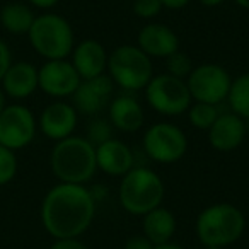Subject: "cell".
<instances>
[{"label":"cell","mask_w":249,"mask_h":249,"mask_svg":"<svg viewBox=\"0 0 249 249\" xmlns=\"http://www.w3.org/2000/svg\"><path fill=\"white\" fill-rule=\"evenodd\" d=\"M114 92V82L109 75L103 73L89 80H82L72 94V106L77 113L82 114H96L107 106L111 96Z\"/></svg>","instance_id":"12"},{"label":"cell","mask_w":249,"mask_h":249,"mask_svg":"<svg viewBox=\"0 0 249 249\" xmlns=\"http://www.w3.org/2000/svg\"><path fill=\"white\" fill-rule=\"evenodd\" d=\"M18 174V157L16 152L0 145V186L9 184Z\"/></svg>","instance_id":"24"},{"label":"cell","mask_w":249,"mask_h":249,"mask_svg":"<svg viewBox=\"0 0 249 249\" xmlns=\"http://www.w3.org/2000/svg\"><path fill=\"white\" fill-rule=\"evenodd\" d=\"M124 249H154V244L145 235H133L124 242Z\"/></svg>","instance_id":"30"},{"label":"cell","mask_w":249,"mask_h":249,"mask_svg":"<svg viewBox=\"0 0 249 249\" xmlns=\"http://www.w3.org/2000/svg\"><path fill=\"white\" fill-rule=\"evenodd\" d=\"M52 171L60 183L84 184L97 171L96 147L84 137H67L58 140L50 157Z\"/></svg>","instance_id":"2"},{"label":"cell","mask_w":249,"mask_h":249,"mask_svg":"<svg viewBox=\"0 0 249 249\" xmlns=\"http://www.w3.org/2000/svg\"><path fill=\"white\" fill-rule=\"evenodd\" d=\"M218 118V109L215 104L195 103L188 107V120L198 130H208Z\"/></svg>","instance_id":"23"},{"label":"cell","mask_w":249,"mask_h":249,"mask_svg":"<svg viewBox=\"0 0 249 249\" xmlns=\"http://www.w3.org/2000/svg\"><path fill=\"white\" fill-rule=\"evenodd\" d=\"M72 65L82 80H89L104 73L107 53L96 39H84L72 50Z\"/></svg>","instance_id":"17"},{"label":"cell","mask_w":249,"mask_h":249,"mask_svg":"<svg viewBox=\"0 0 249 249\" xmlns=\"http://www.w3.org/2000/svg\"><path fill=\"white\" fill-rule=\"evenodd\" d=\"M5 106H7V103H5V92L2 90V87H0V113L4 111Z\"/></svg>","instance_id":"35"},{"label":"cell","mask_w":249,"mask_h":249,"mask_svg":"<svg viewBox=\"0 0 249 249\" xmlns=\"http://www.w3.org/2000/svg\"><path fill=\"white\" fill-rule=\"evenodd\" d=\"M36 118L22 104H7L0 113V145L11 150L24 149L36 137Z\"/></svg>","instance_id":"10"},{"label":"cell","mask_w":249,"mask_h":249,"mask_svg":"<svg viewBox=\"0 0 249 249\" xmlns=\"http://www.w3.org/2000/svg\"><path fill=\"white\" fill-rule=\"evenodd\" d=\"M227 101L232 113L241 116L242 120H249V72L232 80Z\"/></svg>","instance_id":"22"},{"label":"cell","mask_w":249,"mask_h":249,"mask_svg":"<svg viewBox=\"0 0 249 249\" xmlns=\"http://www.w3.org/2000/svg\"><path fill=\"white\" fill-rule=\"evenodd\" d=\"M191 0H160L162 7L171 9V11H179V9L186 7Z\"/></svg>","instance_id":"31"},{"label":"cell","mask_w":249,"mask_h":249,"mask_svg":"<svg viewBox=\"0 0 249 249\" xmlns=\"http://www.w3.org/2000/svg\"><path fill=\"white\" fill-rule=\"evenodd\" d=\"M234 2L239 5V7H242V9H248V11H249V0H234Z\"/></svg>","instance_id":"36"},{"label":"cell","mask_w":249,"mask_h":249,"mask_svg":"<svg viewBox=\"0 0 249 249\" xmlns=\"http://www.w3.org/2000/svg\"><path fill=\"white\" fill-rule=\"evenodd\" d=\"M48 249H87V246L79 239H55Z\"/></svg>","instance_id":"29"},{"label":"cell","mask_w":249,"mask_h":249,"mask_svg":"<svg viewBox=\"0 0 249 249\" xmlns=\"http://www.w3.org/2000/svg\"><path fill=\"white\" fill-rule=\"evenodd\" d=\"M106 69L113 82L130 92L145 89L154 77L150 56L133 45H121L113 50L111 55H107Z\"/></svg>","instance_id":"6"},{"label":"cell","mask_w":249,"mask_h":249,"mask_svg":"<svg viewBox=\"0 0 249 249\" xmlns=\"http://www.w3.org/2000/svg\"><path fill=\"white\" fill-rule=\"evenodd\" d=\"M246 229L242 212L232 203H215L201 210L195 231L203 246L225 248L241 239Z\"/></svg>","instance_id":"4"},{"label":"cell","mask_w":249,"mask_h":249,"mask_svg":"<svg viewBox=\"0 0 249 249\" xmlns=\"http://www.w3.org/2000/svg\"><path fill=\"white\" fill-rule=\"evenodd\" d=\"M143 109L133 96L121 94L109 103V123L124 133H135L143 124Z\"/></svg>","instance_id":"19"},{"label":"cell","mask_w":249,"mask_h":249,"mask_svg":"<svg viewBox=\"0 0 249 249\" xmlns=\"http://www.w3.org/2000/svg\"><path fill=\"white\" fill-rule=\"evenodd\" d=\"M0 84L5 96L18 101L28 99L38 89V69L29 62L11 63Z\"/></svg>","instance_id":"18"},{"label":"cell","mask_w":249,"mask_h":249,"mask_svg":"<svg viewBox=\"0 0 249 249\" xmlns=\"http://www.w3.org/2000/svg\"><path fill=\"white\" fill-rule=\"evenodd\" d=\"M28 2L38 9H52L58 4L60 0H28Z\"/></svg>","instance_id":"32"},{"label":"cell","mask_w":249,"mask_h":249,"mask_svg":"<svg viewBox=\"0 0 249 249\" xmlns=\"http://www.w3.org/2000/svg\"><path fill=\"white\" fill-rule=\"evenodd\" d=\"M246 139V124L235 113L218 114L215 123L208 128V142L215 150L231 152L235 150Z\"/></svg>","instance_id":"15"},{"label":"cell","mask_w":249,"mask_h":249,"mask_svg":"<svg viewBox=\"0 0 249 249\" xmlns=\"http://www.w3.org/2000/svg\"><path fill=\"white\" fill-rule=\"evenodd\" d=\"M77 126V111L72 104L56 101L43 109L39 116V130L45 137L55 140H63L73 133Z\"/></svg>","instance_id":"14"},{"label":"cell","mask_w":249,"mask_h":249,"mask_svg":"<svg viewBox=\"0 0 249 249\" xmlns=\"http://www.w3.org/2000/svg\"><path fill=\"white\" fill-rule=\"evenodd\" d=\"M232 79L224 67L217 63H203L191 70L186 77V86L191 99L196 103L218 104L227 99Z\"/></svg>","instance_id":"9"},{"label":"cell","mask_w":249,"mask_h":249,"mask_svg":"<svg viewBox=\"0 0 249 249\" xmlns=\"http://www.w3.org/2000/svg\"><path fill=\"white\" fill-rule=\"evenodd\" d=\"M31 46L46 60H65L73 50V29L58 14L38 16L28 33Z\"/></svg>","instance_id":"5"},{"label":"cell","mask_w":249,"mask_h":249,"mask_svg":"<svg viewBox=\"0 0 249 249\" xmlns=\"http://www.w3.org/2000/svg\"><path fill=\"white\" fill-rule=\"evenodd\" d=\"M145 97L152 109L166 116L183 114L191 106V94L186 80L169 73L154 75L145 87Z\"/></svg>","instance_id":"7"},{"label":"cell","mask_w":249,"mask_h":249,"mask_svg":"<svg viewBox=\"0 0 249 249\" xmlns=\"http://www.w3.org/2000/svg\"><path fill=\"white\" fill-rule=\"evenodd\" d=\"M143 235L152 242L154 246L171 242L174 232H176V218L173 212L164 207H157L143 215L142 220Z\"/></svg>","instance_id":"20"},{"label":"cell","mask_w":249,"mask_h":249,"mask_svg":"<svg viewBox=\"0 0 249 249\" xmlns=\"http://www.w3.org/2000/svg\"><path fill=\"white\" fill-rule=\"evenodd\" d=\"M82 79L72 62L67 60H46L38 69V87L52 97H69L77 90Z\"/></svg>","instance_id":"11"},{"label":"cell","mask_w":249,"mask_h":249,"mask_svg":"<svg viewBox=\"0 0 249 249\" xmlns=\"http://www.w3.org/2000/svg\"><path fill=\"white\" fill-rule=\"evenodd\" d=\"M35 19L31 7L19 2H11L0 11V24L11 35H28Z\"/></svg>","instance_id":"21"},{"label":"cell","mask_w":249,"mask_h":249,"mask_svg":"<svg viewBox=\"0 0 249 249\" xmlns=\"http://www.w3.org/2000/svg\"><path fill=\"white\" fill-rule=\"evenodd\" d=\"M154 249H184V248L179 244H176V242H166V244L154 246Z\"/></svg>","instance_id":"33"},{"label":"cell","mask_w":249,"mask_h":249,"mask_svg":"<svg viewBox=\"0 0 249 249\" xmlns=\"http://www.w3.org/2000/svg\"><path fill=\"white\" fill-rule=\"evenodd\" d=\"M188 149V139L184 132L171 123H156L149 126L143 135V150L159 164H173L183 159Z\"/></svg>","instance_id":"8"},{"label":"cell","mask_w":249,"mask_h":249,"mask_svg":"<svg viewBox=\"0 0 249 249\" xmlns=\"http://www.w3.org/2000/svg\"><path fill=\"white\" fill-rule=\"evenodd\" d=\"M97 169L109 176H124L132 167H135L133 152L124 142L109 139L96 147Z\"/></svg>","instance_id":"16"},{"label":"cell","mask_w":249,"mask_h":249,"mask_svg":"<svg viewBox=\"0 0 249 249\" xmlns=\"http://www.w3.org/2000/svg\"><path fill=\"white\" fill-rule=\"evenodd\" d=\"M201 5H205V7H217V5L224 4L225 0H198Z\"/></svg>","instance_id":"34"},{"label":"cell","mask_w":249,"mask_h":249,"mask_svg":"<svg viewBox=\"0 0 249 249\" xmlns=\"http://www.w3.org/2000/svg\"><path fill=\"white\" fill-rule=\"evenodd\" d=\"M162 11L160 0H133V12L140 19H152Z\"/></svg>","instance_id":"27"},{"label":"cell","mask_w":249,"mask_h":249,"mask_svg":"<svg viewBox=\"0 0 249 249\" xmlns=\"http://www.w3.org/2000/svg\"><path fill=\"white\" fill-rule=\"evenodd\" d=\"M11 63H12L11 50H9L7 43H5L4 39H0V80L5 75V72H7V69L11 67Z\"/></svg>","instance_id":"28"},{"label":"cell","mask_w":249,"mask_h":249,"mask_svg":"<svg viewBox=\"0 0 249 249\" xmlns=\"http://www.w3.org/2000/svg\"><path fill=\"white\" fill-rule=\"evenodd\" d=\"M139 48L150 58H167L179 50V38L166 24L150 22L140 29L137 36Z\"/></svg>","instance_id":"13"},{"label":"cell","mask_w":249,"mask_h":249,"mask_svg":"<svg viewBox=\"0 0 249 249\" xmlns=\"http://www.w3.org/2000/svg\"><path fill=\"white\" fill-rule=\"evenodd\" d=\"M203 249H224V248H215V246H205Z\"/></svg>","instance_id":"37"},{"label":"cell","mask_w":249,"mask_h":249,"mask_svg":"<svg viewBox=\"0 0 249 249\" xmlns=\"http://www.w3.org/2000/svg\"><path fill=\"white\" fill-rule=\"evenodd\" d=\"M167 73L173 77H178V79H186L188 75L193 70V63H191V58L186 55V53H181L178 50L176 53H173L171 56H167Z\"/></svg>","instance_id":"25"},{"label":"cell","mask_w":249,"mask_h":249,"mask_svg":"<svg viewBox=\"0 0 249 249\" xmlns=\"http://www.w3.org/2000/svg\"><path fill=\"white\" fill-rule=\"evenodd\" d=\"M118 198L124 212L143 217L150 210L160 207L164 200V183L150 167H132L121 176Z\"/></svg>","instance_id":"3"},{"label":"cell","mask_w":249,"mask_h":249,"mask_svg":"<svg viewBox=\"0 0 249 249\" xmlns=\"http://www.w3.org/2000/svg\"><path fill=\"white\" fill-rule=\"evenodd\" d=\"M113 139V124L109 123V120H94L89 124V130H87V140L92 143L94 147H97L99 143L106 142V140Z\"/></svg>","instance_id":"26"},{"label":"cell","mask_w":249,"mask_h":249,"mask_svg":"<svg viewBox=\"0 0 249 249\" xmlns=\"http://www.w3.org/2000/svg\"><path fill=\"white\" fill-rule=\"evenodd\" d=\"M96 215V198L84 184L58 183L45 195L41 222L55 239H79Z\"/></svg>","instance_id":"1"}]
</instances>
